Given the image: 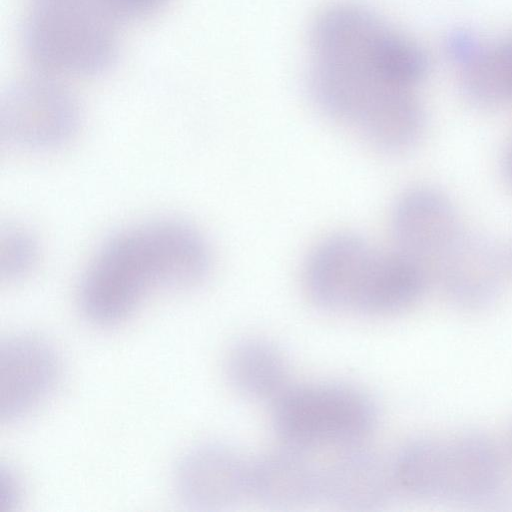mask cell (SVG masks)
<instances>
[{
	"instance_id": "1",
	"label": "cell",
	"mask_w": 512,
	"mask_h": 512,
	"mask_svg": "<svg viewBox=\"0 0 512 512\" xmlns=\"http://www.w3.org/2000/svg\"><path fill=\"white\" fill-rule=\"evenodd\" d=\"M210 268L209 246L192 225L174 219L138 223L96 252L80 282L79 305L92 323L117 325L154 291L196 287Z\"/></svg>"
},
{
	"instance_id": "2",
	"label": "cell",
	"mask_w": 512,
	"mask_h": 512,
	"mask_svg": "<svg viewBox=\"0 0 512 512\" xmlns=\"http://www.w3.org/2000/svg\"><path fill=\"white\" fill-rule=\"evenodd\" d=\"M425 270L394 250L383 252L352 233H337L310 254L304 283L310 299L330 311L390 315L414 305L424 294Z\"/></svg>"
},
{
	"instance_id": "3",
	"label": "cell",
	"mask_w": 512,
	"mask_h": 512,
	"mask_svg": "<svg viewBox=\"0 0 512 512\" xmlns=\"http://www.w3.org/2000/svg\"><path fill=\"white\" fill-rule=\"evenodd\" d=\"M308 82L323 112L355 127L385 152L411 148L424 132L425 112L412 89L392 83L373 68L313 61Z\"/></svg>"
},
{
	"instance_id": "4",
	"label": "cell",
	"mask_w": 512,
	"mask_h": 512,
	"mask_svg": "<svg viewBox=\"0 0 512 512\" xmlns=\"http://www.w3.org/2000/svg\"><path fill=\"white\" fill-rule=\"evenodd\" d=\"M116 27L89 0H33L22 25V48L39 74L96 77L117 62Z\"/></svg>"
},
{
	"instance_id": "5",
	"label": "cell",
	"mask_w": 512,
	"mask_h": 512,
	"mask_svg": "<svg viewBox=\"0 0 512 512\" xmlns=\"http://www.w3.org/2000/svg\"><path fill=\"white\" fill-rule=\"evenodd\" d=\"M391 462L397 488L425 499L481 500L502 478L496 447L476 432L417 438Z\"/></svg>"
},
{
	"instance_id": "6",
	"label": "cell",
	"mask_w": 512,
	"mask_h": 512,
	"mask_svg": "<svg viewBox=\"0 0 512 512\" xmlns=\"http://www.w3.org/2000/svg\"><path fill=\"white\" fill-rule=\"evenodd\" d=\"M272 426L283 444L314 451L360 444L378 423L372 398L341 383L289 386L272 402Z\"/></svg>"
},
{
	"instance_id": "7",
	"label": "cell",
	"mask_w": 512,
	"mask_h": 512,
	"mask_svg": "<svg viewBox=\"0 0 512 512\" xmlns=\"http://www.w3.org/2000/svg\"><path fill=\"white\" fill-rule=\"evenodd\" d=\"M80 125L79 104L60 79L37 73L12 82L2 92L0 133L12 147L55 150L69 143Z\"/></svg>"
},
{
	"instance_id": "8",
	"label": "cell",
	"mask_w": 512,
	"mask_h": 512,
	"mask_svg": "<svg viewBox=\"0 0 512 512\" xmlns=\"http://www.w3.org/2000/svg\"><path fill=\"white\" fill-rule=\"evenodd\" d=\"M434 266L441 289L453 304L480 310L498 298L510 263L508 251L491 236L461 230Z\"/></svg>"
},
{
	"instance_id": "9",
	"label": "cell",
	"mask_w": 512,
	"mask_h": 512,
	"mask_svg": "<svg viewBox=\"0 0 512 512\" xmlns=\"http://www.w3.org/2000/svg\"><path fill=\"white\" fill-rule=\"evenodd\" d=\"M61 364L54 347L32 334H20L0 347V417L19 421L37 410L54 392Z\"/></svg>"
},
{
	"instance_id": "10",
	"label": "cell",
	"mask_w": 512,
	"mask_h": 512,
	"mask_svg": "<svg viewBox=\"0 0 512 512\" xmlns=\"http://www.w3.org/2000/svg\"><path fill=\"white\" fill-rule=\"evenodd\" d=\"M250 465L251 461L225 444L198 445L177 464V495L193 509H228L250 494Z\"/></svg>"
},
{
	"instance_id": "11",
	"label": "cell",
	"mask_w": 512,
	"mask_h": 512,
	"mask_svg": "<svg viewBox=\"0 0 512 512\" xmlns=\"http://www.w3.org/2000/svg\"><path fill=\"white\" fill-rule=\"evenodd\" d=\"M392 234L398 252L421 266L429 275L444 251L461 232L450 199L430 187L405 191L392 211Z\"/></svg>"
},
{
	"instance_id": "12",
	"label": "cell",
	"mask_w": 512,
	"mask_h": 512,
	"mask_svg": "<svg viewBox=\"0 0 512 512\" xmlns=\"http://www.w3.org/2000/svg\"><path fill=\"white\" fill-rule=\"evenodd\" d=\"M397 488L392 462L360 444L339 448L322 464V501L349 511L376 510Z\"/></svg>"
},
{
	"instance_id": "13",
	"label": "cell",
	"mask_w": 512,
	"mask_h": 512,
	"mask_svg": "<svg viewBox=\"0 0 512 512\" xmlns=\"http://www.w3.org/2000/svg\"><path fill=\"white\" fill-rule=\"evenodd\" d=\"M311 452L284 444L251 461L250 495L278 508L322 500V464Z\"/></svg>"
},
{
	"instance_id": "14",
	"label": "cell",
	"mask_w": 512,
	"mask_h": 512,
	"mask_svg": "<svg viewBox=\"0 0 512 512\" xmlns=\"http://www.w3.org/2000/svg\"><path fill=\"white\" fill-rule=\"evenodd\" d=\"M225 374L231 387L250 400L273 402L290 386L284 354L261 338H246L233 345L226 357Z\"/></svg>"
},
{
	"instance_id": "15",
	"label": "cell",
	"mask_w": 512,
	"mask_h": 512,
	"mask_svg": "<svg viewBox=\"0 0 512 512\" xmlns=\"http://www.w3.org/2000/svg\"><path fill=\"white\" fill-rule=\"evenodd\" d=\"M464 98L479 108H494L512 101V34L478 53L459 68Z\"/></svg>"
},
{
	"instance_id": "16",
	"label": "cell",
	"mask_w": 512,
	"mask_h": 512,
	"mask_svg": "<svg viewBox=\"0 0 512 512\" xmlns=\"http://www.w3.org/2000/svg\"><path fill=\"white\" fill-rule=\"evenodd\" d=\"M40 259V244L29 229L17 223L0 228V275L12 282L28 276Z\"/></svg>"
},
{
	"instance_id": "17",
	"label": "cell",
	"mask_w": 512,
	"mask_h": 512,
	"mask_svg": "<svg viewBox=\"0 0 512 512\" xmlns=\"http://www.w3.org/2000/svg\"><path fill=\"white\" fill-rule=\"evenodd\" d=\"M115 25L147 18L161 10L169 0H89Z\"/></svg>"
},
{
	"instance_id": "18",
	"label": "cell",
	"mask_w": 512,
	"mask_h": 512,
	"mask_svg": "<svg viewBox=\"0 0 512 512\" xmlns=\"http://www.w3.org/2000/svg\"><path fill=\"white\" fill-rule=\"evenodd\" d=\"M482 45L483 42L471 31L456 29L449 33L445 48L451 61L461 68L478 53Z\"/></svg>"
},
{
	"instance_id": "19",
	"label": "cell",
	"mask_w": 512,
	"mask_h": 512,
	"mask_svg": "<svg viewBox=\"0 0 512 512\" xmlns=\"http://www.w3.org/2000/svg\"><path fill=\"white\" fill-rule=\"evenodd\" d=\"M1 511L8 512L15 508L21 497V486L16 475L10 469H1Z\"/></svg>"
},
{
	"instance_id": "20",
	"label": "cell",
	"mask_w": 512,
	"mask_h": 512,
	"mask_svg": "<svg viewBox=\"0 0 512 512\" xmlns=\"http://www.w3.org/2000/svg\"><path fill=\"white\" fill-rule=\"evenodd\" d=\"M503 168L505 178L509 185L512 187V140L509 143L504 155Z\"/></svg>"
},
{
	"instance_id": "21",
	"label": "cell",
	"mask_w": 512,
	"mask_h": 512,
	"mask_svg": "<svg viewBox=\"0 0 512 512\" xmlns=\"http://www.w3.org/2000/svg\"><path fill=\"white\" fill-rule=\"evenodd\" d=\"M508 257H509L510 268L512 269V249L510 251H508Z\"/></svg>"
}]
</instances>
